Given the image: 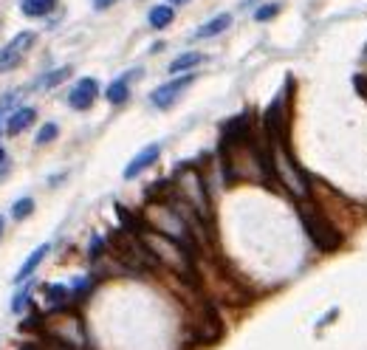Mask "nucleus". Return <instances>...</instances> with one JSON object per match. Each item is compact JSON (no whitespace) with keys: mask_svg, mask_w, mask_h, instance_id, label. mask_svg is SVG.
<instances>
[{"mask_svg":"<svg viewBox=\"0 0 367 350\" xmlns=\"http://www.w3.org/2000/svg\"><path fill=\"white\" fill-rule=\"evenodd\" d=\"M34 119H37V110L34 108H17L11 116H9V122H6V133L9 136H17V133H23L26 128H31L34 125Z\"/></svg>","mask_w":367,"mask_h":350,"instance_id":"6e6552de","label":"nucleus"},{"mask_svg":"<svg viewBox=\"0 0 367 350\" xmlns=\"http://www.w3.org/2000/svg\"><path fill=\"white\" fill-rule=\"evenodd\" d=\"M91 3H93V9L102 11V9H108V6H113V3H119V0H91Z\"/></svg>","mask_w":367,"mask_h":350,"instance_id":"4be33fe9","label":"nucleus"},{"mask_svg":"<svg viewBox=\"0 0 367 350\" xmlns=\"http://www.w3.org/2000/svg\"><path fill=\"white\" fill-rule=\"evenodd\" d=\"M43 334L51 339V342H60L66 348L73 350H85L88 348V336H85V325L76 314H68L63 308L51 311L46 319H43Z\"/></svg>","mask_w":367,"mask_h":350,"instance_id":"7ed1b4c3","label":"nucleus"},{"mask_svg":"<svg viewBox=\"0 0 367 350\" xmlns=\"http://www.w3.org/2000/svg\"><path fill=\"white\" fill-rule=\"evenodd\" d=\"M158 155H161V144H147L142 153H136V158L125 167V178L130 181V178H136V175H142L147 167H153L155 161H158Z\"/></svg>","mask_w":367,"mask_h":350,"instance_id":"0eeeda50","label":"nucleus"},{"mask_svg":"<svg viewBox=\"0 0 367 350\" xmlns=\"http://www.w3.org/2000/svg\"><path fill=\"white\" fill-rule=\"evenodd\" d=\"M296 212H299V223H302L308 240L314 243V249H319L325 254H334V252L342 249L345 235L328 220V215L319 210L308 195L305 198H296Z\"/></svg>","mask_w":367,"mask_h":350,"instance_id":"f257e3e1","label":"nucleus"},{"mask_svg":"<svg viewBox=\"0 0 367 350\" xmlns=\"http://www.w3.org/2000/svg\"><path fill=\"white\" fill-rule=\"evenodd\" d=\"M353 85H356V91L367 99V76H356V79H353Z\"/></svg>","mask_w":367,"mask_h":350,"instance_id":"412c9836","label":"nucleus"},{"mask_svg":"<svg viewBox=\"0 0 367 350\" xmlns=\"http://www.w3.org/2000/svg\"><path fill=\"white\" fill-rule=\"evenodd\" d=\"M71 76V68L68 66H63V68H57V71H48L43 79H40V88H57L60 82H66Z\"/></svg>","mask_w":367,"mask_h":350,"instance_id":"dca6fc26","label":"nucleus"},{"mask_svg":"<svg viewBox=\"0 0 367 350\" xmlns=\"http://www.w3.org/2000/svg\"><path fill=\"white\" fill-rule=\"evenodd\" d=\"M195 82V76L192 73H187V76H181V79H172V82H167V85H158L153 93H150V102L155 105V108H161V110H167L190 85Z\"/></svg>","mask_w":367,"mask_h":350,"instance_id":"20e7f679","label":"nucleus"},{"mask_svg":"<svg viewBox=\"0 0 367 350\" xmlns=\"http://www.w3.org/2000/svg\"><path fill=\"white\" fill-rule=\"evenodd\" d=\"M48 252H51V246H48V243H43V246H37V249H34V252L29 254V260H26V263L20 266V272L14 274V282L29 280V277H31V274L37 272V266H40V263L46 260V254H48Z\"/></svg>","mask_w":367,"mask_h":350,"instance_id":"1a4fd4ad","label":"nucleus"},{"mask_svg":"<svg viewBox=\"0 0 367 350\" xmlns=\"http://www.w3.org/2000/svg\"><path fill=\"white\" fill-rule=\"evenodd\" d=\"M274 14H280V3H266L254 11V20L257 23H266V20H274Z\"/></svg>","mask_w":367,"mask_h":350,"instance_id":"f3484780","label":"nucleus"},{"mask_svg":"<svg viewBox=\"0 0 367 350\" xmlns=\"http://www.w3.org/2000/svg\"><path fill=\"white\" fill-rule=\"evenodd\" d=\"M29 305V288H23V291H17V297L11 299V311L14 314H23V308Z\"/></svg>","mask_w":367,"mask_h":350,"instance_id":"aec40b11","label":"nucleus"},{"mask_svg":"<svg viewBox=\"0 0 367 350\" xmlns=\"http://www.w3.org/2000/svg\"><path fill=\"white\" fill-rule=\"evenodd\" d=\"M108 102L110 105H125L128 102V96H130V85H128V79H116L113 85H108Z\"/></svg>","mask_w":367,"mask_h":350,"instance_id":"f8f14e48","label":"nucleus"},{"mask_svg":"<svg viewBox=\"0 0 367 350\" xmlns=\"http://www.w3.org/2000/svg\"><path fill=\"white\" fill-rule=\"evenodd\" d=\"M172 187V201L184 204L187 210H192L198 217H204L207 223H212V204H210V192H207V181L201 175V170H178L175 178L170 181Z\"/></svg>","mask_w":367,"mask_h":350,"instance_id":"f03ea898","label":"nucleus"},{"mask_svg":"<svg viewBox=\"0 0 367 350\" xmlns=\"http://www.w3.org/2000/svg\"><path fill=\"white\" fill-rule=\"evenodd\" d=\"M54 3L57 0H20V9L29 17H43V14H48L54 9Z\"/></svg>","mask_w":367,"mask_h":350,"instance_id":"4468645a","label":"nucleus"},{"mask_svg":"<svg viewBox=\"0 0 367 350\" xmlns=\"http://www.w3.org/2000/svg\"><path fill=\"white\" fill-rule=\"evenodd\" d=\"M172 6H184V3H190V0H170Z\"/></svg>","mask_w":367,"mask_h":350,"instance_id":"5701e85b","label":"nucleus"},{"mask_svg":"<svg viewBox=\"0 0 367 350\" xmlns=\"http://www.w3.org/2000/svg\"><path fill=\"white\" fill-rule=\"evenodd\" d=\"M0 158H3V150H0Z\"/></svg>","mask_w":367,"mask_h":350,"instance_id":"393cba45","label":"nucleus"},{"mask_svg":"<svg viewBox=\"0 0 367 350\" xmlns=\"http://www.w3.org/2000/svg\"><path fill=\"white\" fill-rule=\"evenodd\" d=\"M232 26V14H218V17H212L210 23H204V26H198V31H195V37H218L223 34L226 29Z\"/></svg>","mask_w":367,"mask_h":350,"instance_id":"9d476101","label":"nucleus"},{"mask_svg":"<svg viewBox=\"0 0 367 350\" xmlns=\"http://www.w3.org/2000/svg\"><path fill=\"white\" fill-rule=\"evenodd\" d=\"M172 17H175L172 6H155V9L150 11V26H153V29H167V26L172 23Z\"/></svg>","mask_w":367,"mask_h":350,"instance_id":"2eb2a0df","label":"nucleus"},{"mask_svg":"<svg viewBox=\"0 0 367 350\" xmlns=\"http://www.w3.org/2000/svg\"><path fill=\"white\" fill-rule=\"evenodd\" d=\"M201 63H204V54H198V51H187V54L175 57V63H170V71H172V73H184V71L195 68V66H201Z\"/></svg>","mask_w":367,"mask_h":350,"instance_id":"9b49d317","label":"nucleus"},{"mask_svg":"<svg viewBox=\"0 0 367 350\" xmlns=\"http://www.w3.org/2000/svg\"><path fill=\"white\" fill-rule=\"evenodd\" d=\"M96 96H99V82H96L93 76H85V79H79V82L71 88L68 105H71L73 110H88V108L93 105Z\"/></svg>","mask_w":367,"mask_h":350,"instance_id":"423d86ee","label":"nucleus"},{"mask_svg":"<svg viewBox=\"0 0 367 350\" xmlns=\"http://www.w3.org/2000/svg\"><path fill=\"white\" fill-rule=\"evenodd\" d=\"M3 229H6V223H3V217H0V237H3Z\"/></svg>","mask_w":367,"mask_h":350,"instance_id":"b1692460","label":"nucleus"},{"mask_svg":"<svg viewBox=\"0 0 367 350\" xmlns=\"http://www.w3.org/2000/svg\"><path fill=\"white\" fill-rule=\"evenodd\" d=\"M57 133H60V128H57L54 122H48V125L37 133V144H48V141H54L57 139Z\"/></svg>","mask_w":367,"mask_h":350,"instance_id":"6ab92c4d","label":"nucleus"},{"mask_svg":"<svg viewBox=\"0 0 367 350\" xmlns=\"http://www.w3.org/2000/svg\"><path fill=\"white\" fill-rule=\"evenodd\" d=\"M43 297L51 308H63V302L71 297V291L66 285H43Z\"/></svg>","mask_w":367,"mask_h":350,"instance_id":"ddd939ff","label":"nucleus"},{"mask_svg":"<svg viewBox=\"0 0 367 350\" xmlns=\"http://www.w3.org/2000/svg\"><path fill=\"white\" fill-rule=\"evenodd\" d=\"M31 43H34V31H20L6 48H0V71L14 68L20 63V57H23V51L31 48Z\"/></svg>","mask_w":367,"mask_h":350,"instance_id":"39448f33","label":"nucleus"},{"mask_svg":"<svg viewBox=\"0 0 367 350\" xmlns=\"http://www.w3.org/2000/svg\"><path fill=\"white\" fill-rule=\"evenodd\" d=\"M34 212V201L31 198H20L14 207H11V215H14V220H23V217H29Z\"/></svg>","mask_w":367,"mask_h":350,"instance_id":"a211bd4d","label":"nucleus"}]
</instances>
